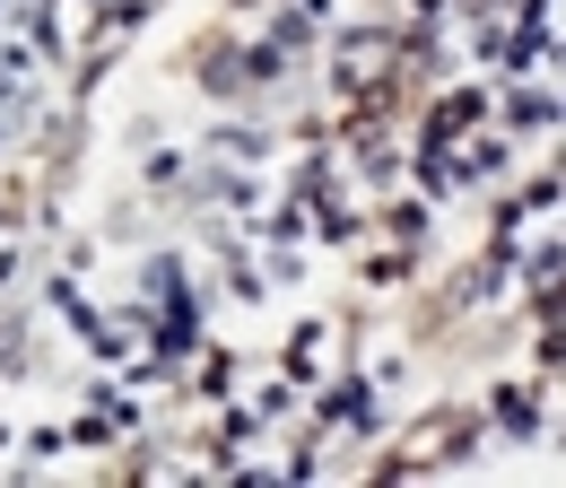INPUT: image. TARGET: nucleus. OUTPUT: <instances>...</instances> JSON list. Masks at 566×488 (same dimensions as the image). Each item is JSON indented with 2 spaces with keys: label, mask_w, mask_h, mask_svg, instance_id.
Instances as JSON below:
<instances>
[{
  "label": "nucleus",
  "mask_w": 566,
  "mask_h": 488,
  "mask_svg": "<svg viewBox=\"0 0 566 488\" xmlns=\"http://www.w3.org/2000/svg\"><path fill=\"white\" fill-rule=\"evenodd\" d=\"M462 436H471V418H427L401 454H410V463H444V445H462Z\"/></svg>",
  "instance_id": "obj_1"
}]
</instances>
